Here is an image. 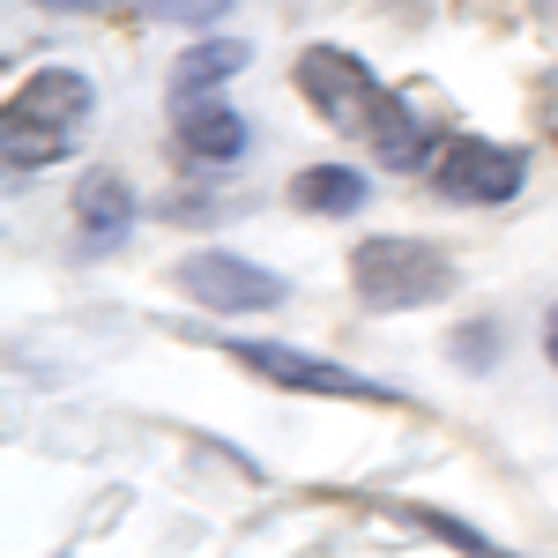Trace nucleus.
Masks as SVG:
<instances>
[{"mask_svg":"<svg viewBox=\"0 0 558 558\" xmlns=\"http://www.w3.org/2000/svg\"><path fill=\"white\" fill-rule=\"evenodd\" d=\"M179 157L186 165H239L246 157V120L231 112V105H202V97H186L179 105Z\"/></svg>","mask_w":558,"mask_h":558,"instance_id":"obj_7","label":"nucleus"},{"mask_svg":"<svg viewBox=\"0 0 558 558\" xmlns=\"http://www.w3.org/2000/svg\"><path fill=\"white\" fill-rule=\"evenodd\" d=\"M231 357L260 373V380L276 387H299V395H336V402H402L387 380H365V373H350V365H328V357H305L291 343H254V336H239Z\"/></svg>","mask_w":558,"mask_h":558,"instance_id":"obj_4","label":"nucleus"},{"mask_svg":"<svg viewBox=\"0 0 558 558\" xmlns=\"http://www.w3.org/2000/svg\"><path fill=\"white\" fill-rule=\"evenodd\" d=\"M454 260L439 254L432 239H365L350 254V291L373 313H410V305H439L454 291Z\"/></svg>","mask_w":558,"mask_h":558,"instance_id":"obj_2","label":"nucleus"},{"mask_svg":"<svg viewBox=\"0 0 558 558\" xmlns=\"http://www.w3.org/2000/svg\"><path fill=\"white\" fill-rule=\"evenodd\" d=\"M68 142H52V134H23V128H8V165H52Z\"/></svg>","mask_w":558,"mask_h":558,"instance_id":"obj_13","label":"nucleus"},{"mask_svg":"<svg viewBox=\"0 0 558 558\" xmlns=\"http://www.w3.org/2000/svg\"><path fill=\"white\" fill-rule=\"evenodd\" d=\"M38 8H68V15H128V8H149V0H38Z\"/></svg>","mask_w":558,"mask_h":558,"instance_id":"obj_14","label":"nucleus"},{"mask_svg":"<svg viewBox=\"0 0 558 558\" xmlns=\"http://www.w3.org/2000/svg\"><path fill=\"white\" fill-rule=\"evenodd\" d=\"M75 223H83L89 246H112V239H128L134 223V194L120 172H89L83 186H75Z\"/></svg>","mask_w":558,"mask_h":558,"instance_id":"obj_9","label":"nucleus"},{"mask_svg":"<svg viewBox=\"0 0 558 558\" xmlns=\"http://www.w3.org/2000/svg\"><path fill=\"white\" fill-rule=\"evenodd\" d=\"M536 120H544V128L558 134V75H551V83H544V97H536Z\"/></svg>","mask_w":558,"mask_h":558,"instance_id":"obj_15","label":"nucleus"},{"mask_svg":"<svg viewBox=\"0 0 558 558\" xmlns=\"http://www.w3.org/2000/svg\"><path fill=\"white\" fill-rule=\"evenodd\" d=\"M521 179H529V157L507 149V142H484V134L447 142L439 165H432V186H439L447 202H462V209H507L521 194Z\"/></svg>","mask_w":558,"mask_h":558,"instance_id":"obj_3","label":"nucleus"},{"mask_svg":"<svg viewBox=\"0 0 558 558\" xmlns=\"http://www.w3.org/2000/svg\"><path fill=\"white\" fill-rule=\"evenodd\" d=\"M179 291L194 305H209V313H268V305L283 299V276H268L254 268L246 254H186L179 260Z\"/></svg>","mask_w":558,"mask_h":558,"instance_id":"obj_5","label":"nucleus"},{"mask_svg":"<svg viewBox=\"0 0 558 558\" xmlns=\"http://www.w3.org/2000/svg\"><path fill=\"white\" fill-rule=\"evenodd\" d=\"M89 105H97L89 75H75V68H38L31 83L15 89V97H8V128L68 142V134H75V128L89 120Z\"/></svg>","mask_w":558,"mask_h":558,"instance_id":"obj_6","label":"nucleus"},{"mask_svg":"<svg viewBox=\"0 0 558 558\" xmlns=\"http://www.w3.org/2000/svg\"><path fill=\"white\" fill-rule=\"evenodd\" d=\"M544 350H551V365H558V305L544 313Z\"/></svg>","mask_w":558,"mask_h":558,"instance_id":"obj_16","label":"nucleus"},{"mask_svg":"<svg viewBox=\"0 0 558 558\" xmlns=\"http://www.w3.org/2000/svg\"><path fill=\"white\" fill-rule=\"evenodd\" d=\"M365 172H350V165H305L299 179H291V202H299L305 216H357L365 209Z\"/></svg>","mask_w":558,"mask_h":558,"instance_id":"obj_10","label":"nucleus"},{"mask_svg":"<svg viewBox=\"0 0 558 558\" xmlns=\"http://www.w3.org/2000/svg\"><path fill=\"white\" fill-rule=\"evenodd\" d=\"M410 521L417 529H432L439 544H454V551H470V558H514V551H499L492 536H476L470 521H454V514H439V507H410Z\"/></svg>","mask_w":558,"mask_h":558,"instance_id":"obj_11","label":"nucleus"},{"mask_svg":"<svg viewBox=\"0 0 558 558\" xmlns=\"http://www.w3.org/2000/svg\"><path fill=\"white\" fill-rule=\"evenodd\" d=\"M149 8H157L165 23H186V31H209V23L223 15V8H231V0H149Z\"/></svg>","mask_w":558,"mask_h":558,"instance_id":"obj_12","label":"nucleus"},{"mask_svg":"<svg viewBox=\"0 0 558 558\" xmlns=\"http://www.w3.org/2000/svg\"><path fill=\"white\" fill-rule=\"evenodd\" d=\"M254 60V45L246 38H202V45H186L172 60V97L186 105V97H209L216 83H231L239 68Z\"/></svg>","mask_w":558,"mask_h":558,"instance_id":"obj_8","label":"nucleus"},{"mask_svg":"<svg viewBox=\"0 0 558 558\" xmlns=\"http://www.w3.org/2000/svg\"><path fill=\"white\" fill-rule=\"evenodd\" d=\"M291 83H299V97L328 120V128L357 134L380 165L410 172V165L425 157V134H417V120H410V105H402L387 83H373V68H365L357 52H343V45H305L299 60H291Z\"/></svg>","mask_w":558,"mask_h":558,"instance_id":"obj_1","label":"nucleus"}]
</instances>
